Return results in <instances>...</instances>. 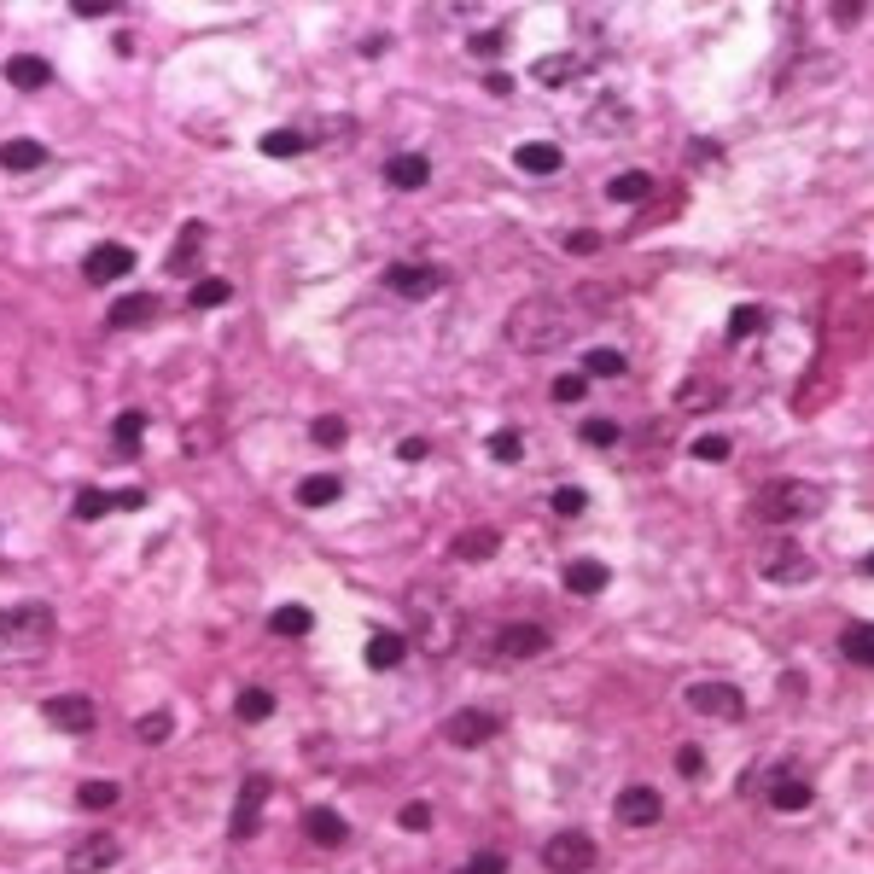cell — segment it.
I'll return each instance as SVG.
<instances>
[{
    "label": "cell",
    "instance_id": "9c48e42d",
    "mask_svg": "<svg viewBox=\"0 0 874 874\" xmlns=\"http://www.w3.org/2000/svg\"><path fill=\"white\" fill-rule=\"evenodd\" d=\"M269 793H274L269 775H245V787H239V799H234V816H228V834H234V840H251V834H257Z\"/></svg>",
    "mask_w": 874,
    "mask_h": 874
},
{
    "label": "cell",
    "instance_id": "5bb4252c",
    "mask_svg": "<svg viewBox=\"0 0 874 874\" xmlns=\"http://www.w3.org/2000/svg\"><path fill=\"white\" fill-rule=\"evenodd\" d=\"M385 286H391L397 298L420 303V298H432L437 286H443V269H437V263H391V269H385Z\"/></svg>",
    "mask_w": 874,
    "mask_h": 874
},
{
    "label": "cell",
    "instance_id": "ba28073f",
    "mask_svg": "<svg viewBox=\"0 0 874 874\" xmlns=\"http://www.w3.org/2000/svg\"><path fill=\"white\" fill-rule=\"evenodd\" d=\"M688 706L700 717H723V723H740L746 717V694L735 682H688Z\"/></svg>",
    "mask_w": 874,
    "mask_h": 874
},
{
    "label": "cell",
    "instance_id": "d590c367",
    "mask_svg": "<svg viewBox=\"0 0 874 874\" xmlns=\"http://www.w3.org/2000/svg\"><path fill=\"white\" fill-rule=\"evenodd\" d=\"M234 711H239V723H263V717H274V694L269 688H239Z\"/></svg>",
    "mask_w": 874,
    "mask_h": 874
},
{
    "label": "cell",
    "instance_id": "ffe728a7",
    "mask_svg": "<svg viewBox=\"0 0 874 874\" xmlns=\"http://www.w3.org/2000/svg\"><path fill=\"white\" fill-rule=\"evenodd\" d=\"M152 315H158V298H152V292H135V298L111 303V315H105V327H111V333H129V327H146Z\"/></svg>",
    "mask_w": 874,
    "mask_h": 874
},
{
    "label": "cell",
    "instance_id": "681fc988",
    "mask_svg": "<svg viewBox=\"0 0 874 874\" xmlns=\"http://www.w3.org/2000/svg\"><path fill=\"white\" fill-rule=\"evenodd\" d=\"M461 874H507V857L502 851H478V857L461 863Z\"/></svg>",
    "mask_w": 874,
    "mask_h": 874
},
{
    "label": "cell",
    "instance_id": "7c38bea8",
    "mask_svg": "<svg viewBox=\"0 0 874 874\" xmlns=\"http://www.w3.org/2000/svg\"><path fill=\"white\" fill-rule=\"evenodd\" d=\"M496 659H507V665H525V659H542L548 653V630L542 624H507L502 636H496V647H490Z\"/></svg>",
    "mask_w": 874,
    "mask_h": 874
},
{
    "label": "cell",
    "instance_id": "9a60e30c",
    "mask_svg": "<svg viewBox=\"0 0 874 874\" xmlns=\"http://www.w3.org/2000/svg\"><path fill=\"white\" fill-rule=\"evenodd\" d=\"M432 181V158L426 152H397L391 164H385V187L391 193H420Z\"/></svg>",
    "mask_w": 874,
    "mask_h": 874
},
{
    "label": "cell",
    "instance_id": "4fadbf2b",
    "mask_svg": "<svg viewBox=\"0 0 874 874\" xmlns=\"http://www.w3.org/2000/svg\"><path fill=\"white\" fill-rule=\"evenodd\" d=\"M129 269H135V251H129V245H111V239L82 257V280H88V286H111V280H123Z\"/></svg>",
    "mask_w": 874,
    "mask_h": 874
},
{
    "label": "cell",
    "instance_id": "44dd1931",
    "mask_svg": "<svg viewBox=\"0 0 874 874\" xmlns=\"http://www.w3.org/2000/svg\"><path fill=\"white\" fill-rule=\"evenodd\" d=\"M30 630L35 636L53 630V612H47V606H6V612H0V636H30Z\"/></svg>",
    "mask_w": 874,
    "mask_h": 874
},
{
    "label": "cell",
    "instance_id": "484cf974",
    "mask_svg": "<svg viewBox=\"0 0 874 874\" xmlns=\"http://www.w3.org/2000/svg\"><path fill=\"white\" fill-rule=\"evenodd\" d=\"M723 397H729V391H723V379H706V373H694V379H688V385L676 391V408L700 414V408H717Z\"/></svg>",
    "mask_w": 874,
    "mask_h": 874
},
{
    "label": "cell",
    "instance_id": "6da1fadb",
    "mask_svg": "<svg viewBox=\"0 0 874 874\" xmlns=\"http://www.w3.org/2000/svg\"><path fill=\"white\" fill-rule=\"evenodd\" d=\"M577 303L572 298H554V292H531V298H519L507 309V344L519 350V356H554V350H566L577 333Z\"/></svg>",
    "mask_w": 874,
    "mask_h": 874
},
{
    "label": "cell",
    "instance_id": "bcb514c9",
    "mask_svg": "<svg viewBox=\"0 0 874 874\" xmlns=\"http://www.w3.org/2000/svg\"><path fill=\"white\" fill-rule=\"evenodd\" d=\"M111 507H117V502H111L105 490H82V496H76V519H82V525H94V519H105Z\"/></svg>",
    "mask_w": 874,
    "mask_h": 874
},
{
    "label": "cell",
    "instance_id": "f1b7e54d",
    "mask_svg": "<svg viewBox=\"0 0 874 874\" xmlns=\"http://www.w3.org/2000/svg\"><path fill=\"white\" fill-rule=\"evenodd\" d=\"M840 653L851 659V665L874 671V624H845V630H840Z\"/></svg>",
    "mask_w": 874,
    "mask_h": 874
},
{
    "label": "cell",
    "instance_id": "7dc6e473",
    "mask_svg": "<svg viewBox=\"0 0 874 874\" xmlns=\"http://www.w3.org/2000/svg\"><path fill=\"white\" fill-rule=\"evenodd\" d=\"M490 455H496L502 467H513V461L525 455V437H519V432H513V426H507V432H496V437H490Z\"/></svg>",
    "mask_w": 874,
    "mask_h": 874
},
{
    "label": "cell",
    "instance_id": "836d02e7",
    "mask_svg": "<svg viewBox=\"0 0 874 874\" xmlns=\"http://www.w3.org/2000/svg\"><path fill=\"white\" fill-rule=\"evenodd\" d=\"M140 432H146V408H123V414L111 420V437H117V449H123V455H135Z\"/></svg>",
    "mask_w": 874,
    "mask_h": 874
},
{
    "label": "cell",
    "instance_id": "4316f807",
    "mask_svg": "<svg viewBox=\"0 0 874 874\" xmlns=\"http://www.w3.org/2000/svg\"><path fill=\"white\" fill-rule=\"evenodd\" d=\"M344 496V478L338 472H309L298 484V507H333Z\"/></svg>",
    "mask_w": 874,
    "mask_h": 874
},
{
    "label": "cell",
    "instance_id": "5b68a950",
    "mask_svg": "<svg viewBox=\"0 0 874 874\" xmlns=\"http://www.w3.org/2000/svg\"><path fill=\"white\" fill-rule=\"evenodd\" d=\"M123 857V840L111 828H94L65 851V874H111V863Z\"/></svg>",
    "mask_w": 874,
    "mask_h": 874
},
{
    "label": "cell",
    "instance_id": "7402d4cb",
    "mask_svg": "<svg viewBox=\"0 0 874 874\" xmlns=\"http://www.w3.org/2000/svg\"><path fill=\"white\" fill-rule=\"evenodd\" d=\"M606 583H612V572H606L601 560H572V566H566V589H572V595H583V601L606 595Z\"/></svg>",
    "mask_w": 874,
    "mask_h": 874
},
{
    "label": "cell",
    "instance_id": "6f0895ef",
    "mask_svg": "<svg viewBox=\"0 0 874 874\" xmlns=\"http://www.w3.org/2000/svg\"><path fill=\"white\" fill-rule=\"evenodd\" d=\"M863 572H869V577H874V554H869V560H863Z\"/></svg>",
    "mask_w": 874,
    "mask_h": 874
},
{
    "label": "cell",
    "instance_id": "3957f363",
    "mask_svg": "<svg viewBox=\"0 0 874 874\" xmlns=\"http://www.w3.org/2000/svg\"><path fill=\"white\" fill-rule=\"evenodd\" d=\"M758 577L764 583H781V589H799L816 577V560H810V548L799 542H764L758 548Z\"/></svg>",
    "mask_w": 874,
    "mask_h": 874
},
{
    "label": "cell",
    "instance_id": "b9f144b4",
    "mask_svg": "<svg viewBox=\"0 0 874 874\" xmlns=\"http://www.w3.org/2000/svg\"><path fill=\"white\" fill-rule=\"evenodd\" d=\"M764 327H770V315H764L758 303H740L735 315H729V333L735 338H752V333H764Z\"/></svg>",
    "mask_w": 874,
    "mask_h": 874
},
{
    "label": "cell",
    "instance_id": "9f6ffc18",
    "mask_svg": "<svg viewBox=\"0 0 874 874\" xmlns=\"http://www.w3.org/2000/svg\"><path fill=\"white\" fill-rule=\"evenodd\" d=\"M484 82H490V94H496V100H507V94H513V76H507V70H490Z\"/></svg>",
    "mask_w": 874,
    "mask_h": 874
},
{
    "label": "cell",
    "instance_id": "30bf717a",
    "mask_svg": "<svg viewBox=\"0 0 874 874\" xmlns=\"http://www.w3.org/2000/svg\"><path fill=\"white\" fill-rule=\"evenodd\" d=\"M41 717L53 729H65V735H94V723H100L88 694H53V700H41Z\"/></svg>",
    "mask_w": 874,
    "mask_h": 874
},
{
    "label": "cell",
    "instance_id": "e575fe53",
    "mask_svg": "<svg viewBox=\"0 0 874 874\" xmlns=\"http://www.w3.org/2000/svg\"><path fill=\"white\" fill-rule=\"evenodd\" d=\"M228 298H234V286H228V280H216V274L193 280V292H187V303H193V309H222Z\"/></svg>",
    "mask_w": 874,
    "mask_h": 874
},
{
    "label": "cell",
    "instance_id": "d6a6232c",
    "mask_svg": "<svg viewBox=\"0 0 874 874\" xmlns=\"http://www.w3.org/2000/svg\"><path fill=\"white\" fill-rule=\"evenodd\" d=\"M624 368H630V362H624V350H612V344H601V350L583 356V373H589V379H624Z\"/></svg>",
    "mask_w": 874,
    "mask_h": 874
},
{
    "label": "cell",
    "instance_id": "7a4b0ae2",
    "mask_svg": "<svg viewBox=\"0 0 874 874\" xmlns=\"http://www.w3.org/2000/svg\"><path fill=\"white\" fill-rule=\"evenodd\" d=\"M822 484H810V478H770L758 496H752V513L764 519V525H805L822 513Z\"/></svg>",
    "mask_w": 874,
    "mask_h": 874
},
{
    "label": "cell",
    "instance_id": "4dcf8cb0",
    "mask_svg": "<svg viewBox=\"0 0 874 874\" xmlns=\"http://www.w3.org/2000/svg\"><path fill=\"white\" fill-rule=\"evenodd\" d=\"M41 164H47V146L41 140H6L0 146V169H12V175L18 169H41Z\"/></svg>",
    "mask_w": 874,
    "mask_h": 874
},
{
    "label": "cell",
    "instance_id": "8d00e7d4",
    "mask_svg": "<svg viewBox=\"0 0 874 874\" xmlns=\"http://www.w3.org/2000/svg\"><path fill=\"white\" fill-rule=\"evenodd\" d=\"M117 799H123L117 781H82V787H76V805H82V810H111Z\"/></svg>",
    "mask_w": 874,
    "mask_h": 874
},
{
    "label": "cell",
    "instance_id": "816d5d0a",
    "mask_svg": "<svg viewBox=\"0 0 874 874\" xmlns=\"http://www.w3.org/2000/svg\"><path fill=\"white\" fill-rule=\"evenodd\" d=\"M566 251H572V257H595V251H601V234H595V228H577V234H566Z\"/></svg>",
    "mask_w": 874,
    "mask_h": 874
},
{
    "label": "cell",
    "instance_id": "7bdbcfd3",
    "mask_svg": "<svg viewBox=\"0 0 874 874\" xmlns=\"http://www.w3.org/2000/svg\"><path fill=\"white\" fill-rule=\"evenodd\" d=\"M548 397H554V403H583V397H589V373H560V379L548 385Z\"/></svg>",
    "mask_w": 874,
    "mask_h": 874
},
{
    "label": "cell",
    "instance_id": "e0dca14e",
    "mask_svg": "<svg viewBox=\"0 0 874 874\" xmlns=\"http://www.w3.org/2000/svg\"><path fill=\"white\" fill-rule=\"evenodd\" d=\"M589 70V59H577V53H542L537 65H531V82H542V88H566V82H577Z\"/></svg>",
    "mask_w": 874,
    "mask_h": 874
},
{
    "label": "cell",
    "instance_id": "8992f818",
    "mask_svg": "<svg viewBox=\"0 0 874 874\" xmlns=\"http://www.w3.org/2000/svg\"><path fill=\"white\" fill-rule=\"evenodd\" d=\"M408 612H414V630H420V641H426L432 653H449V647L461 641V618H455L443 601H437V612H432V601H426V595H414V601H408Z\"/></svg>",
    "mask_w": 874,
    "mask_h": 874
},
{
    "label": "cell",
    "instance_id": "db71d44e",
    "mask_svg": "<svg viewBox=\"0 0 874 874\" xmlns=\"http://www.w3.org/2000/svg\"><path fill=\"white\" fill-rule=\"evenodd\" d=\"M111 502L123 507V513H140V507H146V490H140V484H129V490H117Z\"/></svg>",
    "mask_w": 874,
    "mask_h": 874
},
{
    "label": "cell",
    "instance_id": "8fae6325",
    "mask_svg": "<svg viewBox=\"0 0 874 874\" xmlns=\"http://www.w3.org/2000/svg\"><path fill=\"white\" fill-rule=\"evenodd\" d=\"M612 816L624 822V828H659L665 822V799H659V787H624L618 799H612Z\"/></svg>",
    "mask_w": 874,
    "mask_h": 874
},
{
    "label": "cell",
    "instance_id": "603a6c76",
    "mask_svg": "<svg viewBox=\"0 0 874 874\" xmlns=\"http://www.w3.org/2000/svg\"><path fill=\"white\" fill-rule=\"evenodd\" d=\"M513 164L525 169V175H560L566 152H560V146H548V140H525V146L513 152Z\"/></svg>",
    "mask_w": 874,
    "mask_h": 874
},
{
    "label": "cell",
    "instance_id": "11a10c76",
    "mask_svg": "<svg viewBox=\"0 0 874 874\" xmlns=\"http://www.w3.org/2000/svg\"><path fill=\"white\" fill-rule=\"evenodd\" d=\"M397 455H403L408 467H414V461H426L432 449H426V437H403V449H397Z\"/></svg>",
    "mask_w": 874,
    "mask_h": 874
},
{
    "label": "cell",
    "instance_id": "83f0119b",
    "mask_svg": "<svg viewBox=\"0 0 874 874\" xmlns=\"http://www.w3.org/2000/svg\"><path fill=\"white\" fill-rule=\"evenodd\" d=\"M647 193H653V175H647V169H624V175L606 181V199L612 204H641Z\"/></svg>",
    "mask_w": 874,
    "mask_h": 874
},
{
    "label": "cell",
    "instance_id": "ee69618b",
    "mask_svg": "<svg viewBox=\"0 0 874 874\" xmlns=\"http://www.w3.org/2000/svg\"><path fill=\"white\" fill-rule=\"evenodd\" d=\"M729 455H735V443H729L723 432L694 437V461H711V467H717V461H729Z\"/></svg>",
    "mask_w": 874,
    "mask_h": 874
},
{
    "label": "cell",
    "instance_id": "277c9868",
    "mask_svg": "<svg viewBox=\"0 0 874 874\" xmlns=\"http://www.w3.org/2000/svg\"><path fill=\"white\" fill-rule=\"evenodd\" d=\"M595 857H601V845L589 840L583 828H560V834H548V845H542V869L548 874H589Z\"/></svg>",
    "mask_w": 874,
    "mask_h": 874
},
{
    "label": "cell",
    "instance_id": "60d3db41",
    "mask_svg": "<svg viewBox=\"0 0 874 874\" xmlns=\"http://www.w3.org/2000/svg\"><path fill=\"white\" fill-rule=\"evenodd\" d=\"M548 507H554L560 519H583V507H589V490H577V484H560V490L548 496Z\"/></svg>",
    "mask_w": 874,
    "mask_h": 874
},
{
    "label": "cell",
    "instance_id": "74e56055",
    "mask_svg": "<svg viewBox=\"0 0 874 874\" xmlns=\"http://www.w3.org/2000/svg\"><path fill=\"white\" fill-rule=\"evenodd\" d=\"M309 437H315L321 449H338V443L350 437V420H344V414H315V420H309Z\"/></svg>",
    "mask_w": 874,
    "mask_h": 874
},
{
    "label": "cell",
    "instance_id": "f35d334b",
    "mask_svg": "<svg viewBox=\"0 0 874 874\" xmlns=\"http://www.w3.org/2000/svg\"><path fill=\"white\" fill-rule=\"evenodd\" d=\"M135 735H140V746H164V740L175 735V717H169V711H146V717L135 723Z\"/></svg>",
    "mask_w": 874,
    "mask_h": 874
},
{
    "label": "cell",
    "instance_id": "d6986e66",
    "mask_svg": "<svg viewBox=\"0 0 874 874\" xmlns=\"http://www.w3.org/2000/svg\"><path fill=\"white\" fill-rule=\"evenodd\" d=\"M362 659H368V671H397L408 659V636H397V630H373L368 647H362Z\"/></svg>",
    "mask_w": 874,
    "mask_h": 874
},
{
    "label": "cell",
    "instance_id": "f546056e",
    "mask_svg": "<svg viewBox=\"0 0 874 874\" xmlns=\"http://www.w3.org/2000/svg\"><path fill=\"white\" fill-rule=\"evenodd\" d=\"M810 799H816V793H810V781H799V775H781V781L770 787V805L781 810V816H793V810H810Z\"/></svg>",
    "mask_w": 874,
    "mask_h": 874
},
{
    "label": "cell",
    "instance_id": "2e32d148",
    "mask_svg": "<svg viewBox=\"0 0 874 874\" xmlns=\"http://www.w3.org/2000/svg\"><path fill=\"white\" fill-rule=\"evenodd\" d=\"M303 834L321 845V851H338V845L350 840V822H344L333 805H309L303 810Z\"/></svg>",
    "mask_w": 874,
    "mask_h": 874
},
{
    "label": "cell",
    "instance_id": "f6af8a7d",
    "mask_svg": "<svg viewBox=\"0 0 874 874\" xmlns=\"http://www.w3.org/2000/svg\"><path fill=\"white\" fill-rule=\"evenodd\" d=\"M583 443L612 449V443H624V426H618V420H583Z\"/></svg>",
    "mask_w": 874,
    "mask_h": 874
},
{
    "label": "cell",
    "instance_id": "f907efd6",
    "mask_svg": "<svg viewBox=\"0 0 874 874\" xmlns=\"http://www.w3.org/2000/svg\"><path fill=\"white\" fill-rule=\"evenodd\" d=\"M397 822H403L408 834H426V828H432V805H426V799H414V805H403V816H397Z\"/></svg>",
    "mask_w": 874,
    "mask_h": 874
},
{
    "label": "cell",
    "instance_id": "cb8c5ba5",
    "mask_svg": "<svg viewBox=\"0 0 874 874\" xmlns=\"http://www.w3.org/2000/svg\"><path fill=\"white\" fill-rule=\"evenodd\" d=\"M6 82H12V88H24V94H35V88H47V82H53V65H47V59H35V53H18V59H6Z\"/></svg>",
    "mask_w": 874,
    "mask_h": 874
},
{
    "label": "cell",
    "instance_id": "ac0fdd59",
    "mask_svg": "<svg viewBox=\"0 0 874 874\" xmlns=\"http://www.w3.org/2000/svg\"><path fill=\"white\" fill-rule=\"evenodd\" d=\"M199 257H204V222H181L175 234V251H169V274H199Z\"/></svg>",
    "mask_w": 874,
    "mask_h": 874
},
{
    "label": "cell",
    "instance_id": "1f68e13d",
    "mask_svg": "<svg viewBox=\"0 0 874 874\" xmlns=\"http://www.w3.org/2000/svg\"><path fill=\"white\" fill-rule=\"evenodd\" d=\"M496 548H502V537H496L490 525H484V531H461V537H455V560H467V566H478V560H490Z\"/></svg>",
    "mask_w": 874,
    "mask_h": 874
},
{
    "label": "cell",
    "instance_id": "d4e9b609",
    "mask_svg": "<svg viewBox=\"0 0 874 874\" xmlns=\"http://www.w3.org/2000/svg\"><path fill=\"white\" fill-rule=\"evenodd\" d=\"M269 630L280 641H303L309 630H315V612H309V606H298V601H286V606H274V612H269Z\"/></svg>",
    "mask_w": 874,
    "mask_h": 874
},
{
    "label": "cell",
    "instance_id": "ab89813d",
    "mask_svg": "<svg viewBox=\"0 0 874 874\" xmlns=\"http://www.w3.org/2000/svg\"><path fill=\"white\" fill-rule=\"evenodd\" d=\"M303 146H309L303 129H274V135H263V152H269V158H298Z\"/></svg>",
    "mask_w": 874,
    "mask_h": 874
},
{
    "label": "cell",
    "instance_id": "f5cc1de1",
    "mask_svg": "<svg viewBox=\"0 0 874 874\" xmlns=\"http://www.w3.org/2000/svg\"><path fill=\"white\" fill-rule=\"evenodd\" d=\"M676 770H682V775H700V770H706V752H700V746H682V752H676Z\"/></svg>",
    "mask_w": 874,
    "mask_h": 874
},
{
    "label": "cell",
    "instance_id": "c3c4849f",
    "mask_svg": "<svg viewBox=\"0 0 874 874\" xmlns=\"http://www.w3.org/2000/svg\"><path fill=\"white\" fill-rule=\"evenodd\" d=\"M467 47H472V59H496L507 47V30H478V35H467Z\"/></svg>",
    "mask_w": 874,
    "mask_h": 874
},
{
    "label": "cell",
    "instance_id": "52a82bcc",
    "mask_svg": "<svg viewBox=\"0 0 874 874\" xmlns=\"http://www.w3.org/2000/svg\"><path fill=\"white\" fill-rule=\"evenodd\" d=\"M496 729H502V717L484 711V706H467V711H449V717H443V740L461 746V752L484 746V740H496Z\"/></svg>",
    "mask_w": 874,
    "mask_h": 874
}]
</instances>
